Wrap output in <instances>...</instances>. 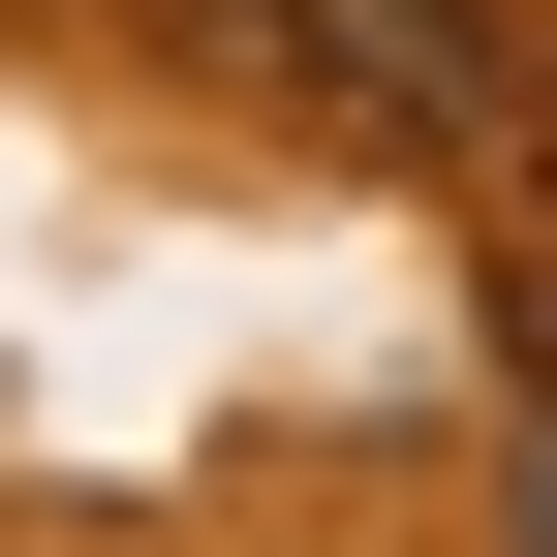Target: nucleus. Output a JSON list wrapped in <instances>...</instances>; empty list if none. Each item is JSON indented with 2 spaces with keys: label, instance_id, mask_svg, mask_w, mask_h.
Here are the masks:
<instances>
[{
  "label": "nucleus",
  "instance_id": "f03ea898",
  "mask_svg": "<svg viewBox=\"0 0 557 557\" xmlns=\"http://www.w3.org/2000/svg\"><path fill=\"white\" fill-rule=\"evenodd\" d=\"M496 557H557V403H527V465H496Z\"/></svg>",
  "mask_w": 557,
  "mask_h": 557
},
{
  "label": "nucleus",
  "instance_id": "f257e3e1",
  "mask_svg": "<svg viewBox=\"0 0 557 557\" xmlns=\"http://www.w3.org/2000/svg\"><path fill=\"white\" fill-rule=\"evenodd\" d=\"M186 62H248L278 124H372V156H465L496 124V0H156Z\"/></svg>",
  "mask_w": 557,
  "mask_h": 557
}]
</instances>
